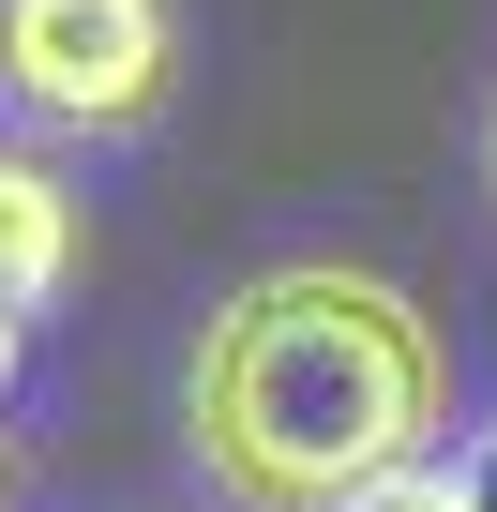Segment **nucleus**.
Listing matches in <instances>:
<instances>
[{
	"mask_svg": "<svg viewBox=\"0 0 497 512\" xmlns=\"http://www.w3.org/2000/svg\"><path fill=\"white\" fill-rule=\"evenodd\" d=\"M362 512H482V482H467V467H407V482L362 497Z\"/></svg>",
	"mask_w": 497,
	"mask_h": 512,
	"instance_id": "nucleus-4",
	"label": "nucleus"
},
{
	"mask_svg": "<svg viewBox=\"0 0 497 512\" xmlns=\"http://www.w3.org/2000/svg\"><path fill=\"white\" fill-rule=\"evenodd\" d=\"M181 76L166 0H0V91L61 136H136Z\"/></svg>",
	"mask_w": 497,
	"mask_h": 512,
	"instance_id": "nucleus-2",
	"label": "nucleus"
},
{
	"mask_svg": "<svg viewBox=\"0 0 497 512\" xmlns=\"http://www.w3.org/2000/svg\"><path fill=\"white\" fill-rule=\"evenodd\" d=\"M467 482H482V512H497V437H482V467H467Z\"/></svg>",
	"mask_w": 497,
	"mask_h": 512,
	"instance_id": "nucleus-5",
	"label": "nucleus"
},
{
	"mask_svg": "<svg viewBox=\"0 0 497 512\" xmlns=\"http://www.w3.org/2000/svg\"><path fill=\"white\" fill-rule=\"evenodd\" d=\"M181 437L226 512H362L452 437V347L392 272L272 256L181 362Z\"/></svg>",
	"mask_w": 497,
	"mask_h": 512,
	"instance_id": "nucleus-1",
	"label": "nucleus"
},
{
	"mask_svg": "<svg viewBox=\"0 0 497 512\" xmlns=\"http://www.w3.org/2000/svg\"><path fill=\"white\" fill-rule=\"evenodd\" d=\"M482 196H497V106H482Z\"/></svg>",
	"mask_w": 497,
	"mask_h": 512,
	"instance_id": "nucleus-6",
	"label": "nucleus"
},
{
	"mask_svg": "<svg viewBox=\"0 0 497 512\" xmlns=\"http://www.w3.org/2000/svg\"><path fill=\"white\" fill-rule=\"evenodd\" d=\"M76 287V196H61V166L46 151H16V136H0V317H46Z\"/></svg>",
	"mask_w": 497,
	"mask_h": 512,
	"instance_id": "nucleus-3",
	"label": "nucleus"
},
{
	"mask_svg": "<svg viewBox=\"0 0 497 512\" xmlns=\"http://www.w3.org/2000/svg\"><path fill=\"white\" fill-rule=\"evenodd\" d=\"M0 392H16V317H0Z\"/></svg>",
	"mask_w": 497,
	"mask_h": 512,
	"instance_id": "nucleus-7",
	"label": "nucleus"
}]
</instances>
